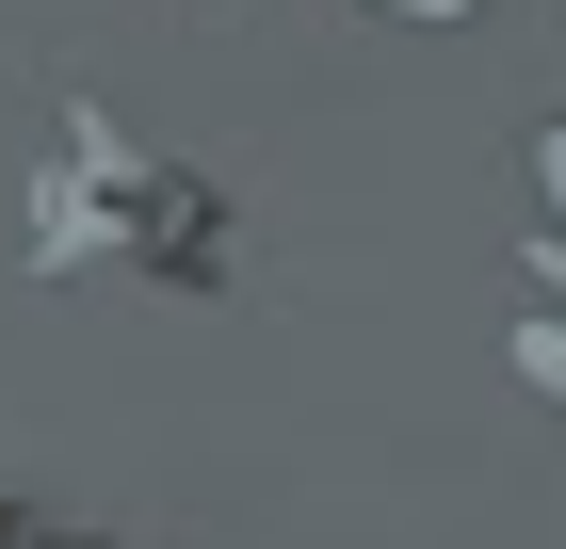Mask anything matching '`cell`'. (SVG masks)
<instances>
[{"instance_id":"obj_2","label":"cell","mask_w":566,"mask_h":549,"mask_svg":"<svg viewBox=\"0 0 566 549\" xmlns=\"http://www.w3.org/2000/svg\"><path fill=\"white\" fill-rule=\"evenodd\" d=\"M389 17H470V0H389Z\"/></svg>"},{"instance_id":"obj_1","label":"cell","mask_w":566,"mask_h":549,"mask_svg":"<svg viewBox=\"0 0 566 549\" xmlns=\"http://www.w3.org/2000/svg\"><path fill=\"white\" fill-rule=\"evenodd\" d=\"M33 243L65 258V275H82V258H146V275H211V194H195V178H163L130 146V129L114 114H65V162L33 178Z\"/></svg>"}]
</instances>
